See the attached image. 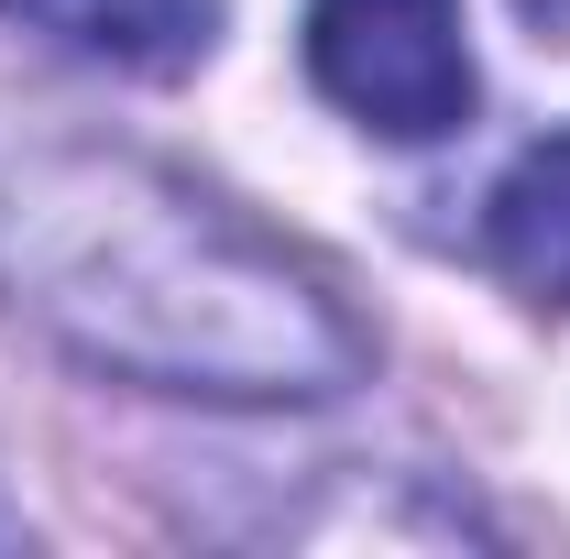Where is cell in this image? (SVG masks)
I'll return each instance as SVG.
<instances>
[{"mask_svg":"<svg viewBox=\"0 0 570 559\" xmlns=\"http://www.w3.org/2000/svg\"><path fill=\"white\" fill-rule=\"evenodd\" d=\"M0 307L154 395L307 406L362 373V330L307 264L219 198L88 143H0Z\"/></svg>","mask_w":570,"mask_h":559,"instance_id":"6da1fadb","label":"cell"},{"mask_svg":"<svg viewBox=\"0 0 570 559\" xmlns=\"http://www.w3.org/2000/svg\"><path fill=\"white\" fill-rule=\"evenodd\" d=\"M307 77L384 143H439L483 99L461 0H307Z\"/></svg>","mask_w":570,"mask_h":559,"instance_id":"7a4b0ae2","label":"cell"},{"mask_svg":"<svg viewBox=\"0 0 570 559\" xmlns=\"http://www.w3.org/2000/svg\"><path fill=\"white\" fill-rule=\"evenodd\" d=\"M0 11L121 77H176L219 45V0H0Z\"/></svg>","mask_w":570,"mask_h":559,"instance_id":"3957f363","label":"cell"},{"mask_svg":"<svg viewBox=\"0 0 570 559\" xmlns=\"http://www.w3.org/2000/svg\"><path fill=\"white\" fill-rule=\"evenodd\" d=\"M483 253L515 296L570 307V133H549L538 154H515V176L483 209Z\"/></svg>","mask_w":570,"mask_h":559,"instance_id":"277c9868","label":"cell"},{"mask_svg":"<svg viewBox=\"0 0 570 559\" xmlns=\"http://www.w3.org/2000/svg\"><path fill=\"white\" fill-rule=\"evenodd\" d=\"M515 11H527V33H538V45H570V0H515Z\"/></svg>","mask_w":570,"mask_h":559,"instance_id":"5b68a950","label":"cell"}]
</instances>
